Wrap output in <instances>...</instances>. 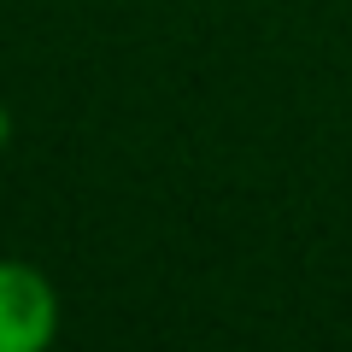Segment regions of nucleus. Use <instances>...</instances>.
I'll return each instance as SVG.
<instances>
[{
    "label": "nucleus",
    "mask_w": 352,
    "mask_h": 352,
    "mask_svg": "<svg viewBox=\"0 0 352 352\" xmlns=\"http://www.w3.org/2000/svg\"><path fill=\"white\" fill-rule=\"evenodd\" d=\"M65 323L59 288L41 264L0 258V352H41Z\"/></svg>",
    "instance_id": "obj_1"
},
{
    "label": "nucleus",
    "mask_w": 352,
    "mask_h": 352,
    "mask_svg": "<svg viewBox=\"0 0 352 352\" xmlns=\"http://www.w3.org/2000/svg\"><path fill=\"white\" fill-rule=\"evenodd\" d=\"M12 106H6V100H0V153H6V147H12Z\"/></svg>",
    "instance_id": "obj_2"
}]
</instances>
